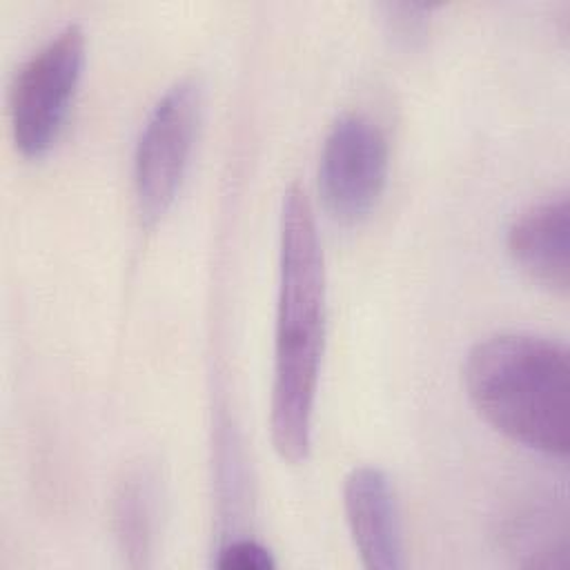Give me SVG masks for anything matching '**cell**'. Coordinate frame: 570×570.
Listing matches in <instances>:
<instances>
[{
	"label": "cell",
	"instance_id": "obj_10",
	"mask_svg": "<svg viewBox=\"0 0 570 570\" xmlns=\"http://www.w3.org/2000/svg\"><path fill=\"white\" fill-rule=\"evenodd\" d=\"M220 570H269L276 566L272 552L254 539H234L216 552Z\"/></svg>",
	"mask_w": 570,
	"mask_h": 570
},
{
	"label": "cell",
	"instance_id": "obj_2",
	"mask_svg": "<svg viewBox=\"0 0 570 570\" xmlns=\"http://www.w3.org/2000/svg\"><path fill=\"white\" fill-rule=\"evenodd\" d=\"M463 383L479 416L514 443L568 454L570 363L561 343L537 334H494L465 356Z\"/></svg>",
	"mask_w": 570,
	"mask_h": 570
},
{
	"label": "cell",
	"instance_id": "obj_7",
	"mask_svg": "<svg viewBox=\"0 0 570 570\" xmlns=\"http://www.w3.org/2000/svg\"><path fill=\"white\" fill-rule=\"evenodd\" d=\"M512 261L543 287L566 294L570 287V205L566 194L523 209L508 227Z\"/></svg>",
	"mask_w": 570,
	"mask_h": 570
},
{
	"label": "cell",
	"instance_id": "obj_8",
	"mask_svg": "<svg viewBox=\"0 0 570 570\" xmlns=\"http://www.w3.org/2000/svg\"><path fill=\"white\" fill-rule=\"evenodd\" d=\"M156 476L147 468L129 470L114 494V532L131 566H147L156 532Z\"/></svg>",
	"mask_w": 570,
	"mask_h": 570
},
{
	"label": "cell",
	"instance_id": "obj_4",
	"mask_svg": "<svg viewBox=\"0 0 570 570\" xmlns=\"http://www.w3.org/2000/svg\"><path fill=\"white\" fill-rule=\"evenodd\" d=\"M200 116L194 78L174 82L149 111L134 151V194L140 223L154 227L171 209L189 167Z\"/></svg>",
	"mask_w": 570,
	"mask_h": 570
},
{
	"label": "cell",
	"instance_id": "obj_5",
	"mask_svg": "<svg viewBox=\"0 0 570 570\" xmlns=\"http://www.w3.org/2000/svg\"><path fill=\"white\" fill-rule=\"evenodd\" d=\"M387 165V140L374 120L363 114L338 118L318 160V194L327 214L345 225L367 218L383 196Z\"/></svg>",
	"mask_w": 570,
	"mask_h": 570
},
{
	"label": "cell",
	"instance_id": "obj_1",
	"mask_svg": "<svg viewBox=\"0 0 570 570\" xmlns=\"http://www.w3.org/2000/svg\"><path fill=\"white\" fill-rule=\"evenodd\" d=\"M325 341V267L314 209L292 185L281 207V263L269 403L272 443L287 463L307 459Z\"/></svg>",
	"mask_w": 570,
	"mask_h": 570
},
{
	"label": "cell",
	"instance_id": "obj_3",
	"mask_svg": "<svg viewBox=\"0 0 570 570\" xmlns=\"http://www.w3.org/2000/svg\"><path fill=\"white\" fill-rule=\"evenodd\" d=\"M82 67L85 33L78 24H67L16 71L9 89V122L13 145L24 158H45L58 142Z\"/></svg>",
	"mask_w": 570,
	"mask_h": 570
},
{
	"label": "cell",
	"instance_id": "obj_9",
	"mask_svg": "<svg viewBox=\"0 0 570 570\" xmlns=\"http://www.w3.org/2000/svg\"><path fill=\"white\" fill-rule=\"evenodd\" d=\"M383 20L394 40L412 47L421 42L430 29V11L425 4H383Z\"/></svg>",
	"mask_w": 570,
	"mask_h": 570
},
{
	"label": "cell",
	"instance_id": "obj_6",
	"mask_svg": "<svg viewBox=\"0 0 570 570\" xmlns=\"http://www.w3.org/2000/svg\"><path fill=\"white\" fill-rule=\"evenodd\" d=\"M343 508L354 548L370 570L403 568V530L394 488L374 465L354 468L343 483Z\"/></svg>",
	"mask_w": 570,
	"mask_h": 570
}]
</instances>
